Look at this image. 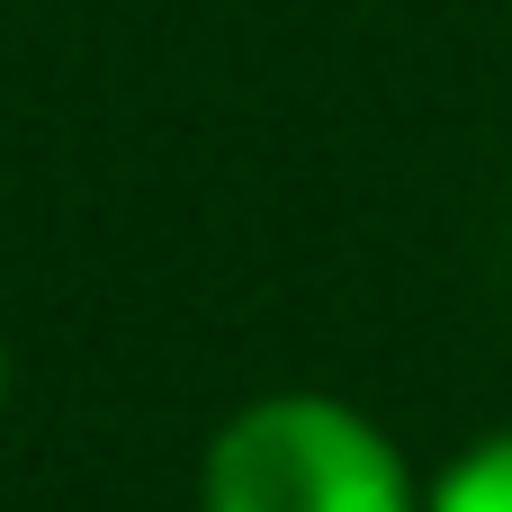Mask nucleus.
<instances>
[{
    "label": "nucleus",
    "mask_w": 512,
    "mask_h": 512,
    "mask_svg": "<svg viewBox=\"0 0 512 512\" xmlns=\"http://www.w3.org/2000/svg\"><path fill=\"white\" fill-rule=\"evenodd\" d=\"M0 414H9V333H0Z\"/></svg>",
    "instance_id": "3"
},
{
    "label": "nucleus",
    "mask_w": 512,
    "mask_h": 512,
    "mask_svg": "<svg viewBox=\"0 0 512 512\" xmlns=\"http://www.w3.org/2000/svg\"><path fill=\"white\" fill-rule=\"evenodd\" d=\"M423 512H512V432L468 441V450L423 486Z\"/></svg>",
    "instance_id": "2"
},
{
    "label": "nucleus",
    "mask_w": 512,
    "mask_h": 512,
    "mask_svg": "<svg viewBox=\"0 0 512 512\" xmlns=\"http://www.w3.org/2000/svg\"><path fill=\"white\" fill-rule=\"evenodd\" d=\"M198 512H423V477L369 405L333 387H270L207 432Z\"/></svg>",
    "instance_id": "1"
}]
</instances>
